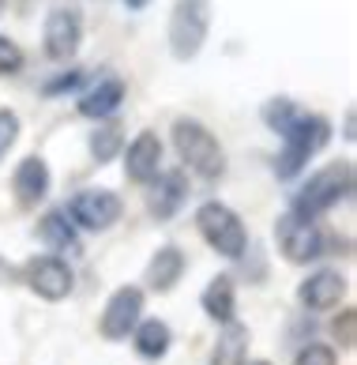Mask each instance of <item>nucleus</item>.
Returning <instances> with one entry per match:
<instances>
[{"label": "nucleus", "mask_w": 357, "mask_h": 365, "mask_svg": "<svg viewBox=\"0 0 357 365\" xmlns=\"http://www.w3.org/2000/svg\"><path fill=\"white\" fill-rule=\"evenodd\" d=\"M49 185H53V173L42 155H26L11 173V192H16L19 207H38L49 196Z\"/></svg>", "instance_id": "2eb2a0df"}, {"label": "nucleus", "mask_w": 357, "mask_h": 365, "mask_svg": "<svg viewBox=\"0 0 357 365\" xmlns=\"http://www.w3.org/2000/svg\"><path fill=\"white\" fill-rule=\"evenodd\" d=\"M19 279L26 282V290L38 294L42 302H64V297L72 294V287H76L72 267H68V260L57 256V252L31 256V260L19 267Z\"/></svg>", "instance_id": "1a4fd4ad"}, {"label": "nucleus", "mask_w": 357, "mask_h": 365, "mask_svg": "<svg viewBox=\"0 0 357 365\" xmlns=\"http://www.w3.org/2000/svg\"><path fill=\"white\" fill-rule=\"evenodd\" d=\"M125 173L132 185H150L162 173V155H166V147H162V136L158 132L143 128L140 136H135L125 151Z\"/></svg>", "instance_id": "ddd939ff"}, {"label": "nucleus", "mask_w": 357, "mask_h": 365, "mask_svg": "<svg viewBox=\"0 0 357 365\" xmlns=\"http://www.w3.org/2000/svg\"><path fill=\"white\" fill-rule=\"evenodd\" d=\"M192 192V185H188V173L177 166V170H162L155 181L147 185V215L155 222H170L181 215L185 207V200Z\"/></svg>", "instance_id": "9b49d317"}, {"label": "nucleus", "mask_w": 357, "mask_h": 365, "mask_svg": "<svg viewBox=\"0 0 357 365\" xmlns=\"http://www.w3.org/2000/svg\"><path fill=\"white\" fill-rule=\"evenodd\" d=\"M327 241H331V237L320 230V222L297 219V215H290V211H286L282 219L274 222V245H279V252H282L286 264H297V267L316 264L327 249H331Z\"/></svg>", "instance_id": "423d86ee"}, {"label": "nucleus", "mask_w": 357, "mask_h": 365, "mask_svg": "<svg viewBox=\"0 0 357 365\" xmlns=\"http://www.w3.org/2000/svg\"><path fill=\"white\" fill-rule=\"evenodd\" d=\"M301 113L305 110H301L290 94H274V98H267L264 106H259V120H264V128H271L274 136H286V132L297 125Z\"/></svg>", "instance_id": "4be33fe9"}, {"label": "nucleus", "mask_w": 357, "mask_h": 365, "mask_svg": "<svg viewBox=\"0 0 357 365\" xmlns=\"http://www.w3.org/2000/svg\"><path fill=\"white\" fill-rule=\"evenodd\" d=\"M83 79H87V72L83 68H61L57 76H49L46 83H42V94L46 98H61V94H79L83 91Z\"/></svg>", "instance_id": "5701e85b"}, {"label": "nucleus", "mask_w": 357, "mask_h": 365, "mask_svg": "<svg viewBox=\"0 0 357 365\" xmlns=\"http://www.w3.org/2000/svg\"><path fill=\"white\" fill-rule=\"evenodd\" d=\"M282 151L279 158H274V178L279 181H294L301 178V170L309 166V158L320 151V147H327V140H331V120H327L324 113H301L297 125L282 136Z\"/></svg>", "instance_id": "20e7f679"}, {"label": "nucleus", "mask_w": 357, "mask_h": 365, "mask_svg": "<svg viewBox=\"0 0 357 365\" xmlns=\"http://www.w3.org/2000/svg\"><path fill=\"white\" fill-rule=\"evenodd\" d=\"M79 46H83V16L76 8H53L42 26V49L49 61H57L68 68V61H76Z\"/></svg>", "instance_id": "9d476101"}, {"label": "nucleus", "mask_w": 357, "mask_h": 365, "mask_svg": "<svg viewBox=\"0 0 357 365\" xmlns=\"http://www.w3.org/2000/svg\"><path fill=\"white\" fill-rule=\"evenodd\" d=\"M331 328H335V339L346 350H353V343H357V309H342Z\"/></svg>", "instance_id": "bb28decb"}, {"label": "nucleus", "mask_w": 357, "mask_h": 365, "mask_svg": "<svg viewBox=\"0 0 357 365\" xmlns=\"http://www.w3.org/2000/svg\"><path fill=\"white\" fill-rule=\"evenodd\" d=\"M38 237H42V245H49V252H57V256L79 245V230L64 215V207L46 211L42 219H38Z\"/></svg>", "instance_id": "aec40b11"}, {"label": "nucleus", "mask_w": 357, "mask_h": 365, "mask_svg": "<svg viewBox=\"0 0 357 365\" xmlns=\"http://www.w3.org/2000/svg\"><path fill=\"white\" fill-rule=\"evenodd\" d=\"M143 305H147L143 287H135V282H125V287H117L113 294H109L105 309H102L98 335H102L105 343H125V339H132L135 324L143 320Z\"/></svg>", "instance_id": "6e6552de"}, {"label": "nucleus", "mask_w": 357, "mask_h": 365, "mask_svg": "<svg viewBox=\"0 0 357 365\" xmlns=\"http://www.w3.org/2000/svg\"><path fill=\"white\" fill-rule=\"evenodd\" d=\"M23 64H26V57H23L19 42H11L8 34H0V79L19 76V72H23Z\"/></svg>", "instance_id": "b1692460"}, {"label": "nucleus", "mask_w": 357, "mask_h": 365, "mask_svg": "<svg viewBox=\"0 0 357 365\" xmlns=\"http://www.w3.org/2000/svg\"><path fill=\"white\" fill-rule=\"evenodd\" d=\"M200 309H203V317L214 320L218 328L229 320H237V287H233V279L229 275H214L207 287H203L200 294Z\"/></svg>", "instance_id": "a211bd4d"}, {"label": "nucleus", "mask_w": 357, "mask_h": 365, "mask_svg": "<svg viewBox=\"0 0 357 365\" xmlns=\"http://www.w3.org/2000/svg\"><path fill=\"white\" fill-rule=\"evenodd\" d=\"M64 215L72 219L76 230H90V234H105L120 222L125 215V200H120L113 188H83L68 200Z\"/></svg>", "instance_id": "0eeeda50"}, {"label": "nucleus", "mask_w": 357, "mask_h": 365, "mask_svg": "<svg viewBox=\"0 0 357 365\" xmlns=\"http://www.w3.org/2000/svg\"><path fill=\"white\" fill-rule=\"evenodd\" d=\"M353 185H357V178H353V162L350 158L327 162V166H320L316 173H309L305 185H301L297 192L290 196V215L316 222L320 215L338 207L342 200H350L353 196Z\"/></svg>", "instance_id": "f257e3e1"}, {"label": "nucleus", "mask_w": 357, "mask_h": 365, "mask_svg": "<svg viewBox=\"0 0 357 365\" xmlns=\"http://www.w3.org/2000/svg\"><path fill=\"white\" fill-rule=\"evenodd\" d=\"M211 16H214L211 0H173L170 23H166L173 61H196L200 57V49L207 46V34H211Z\"/></svg>", "instance_id": "39448f33"}, {"label": "nucleus", "mask_w": 357, "mask_h": 365, "mask_svg": "<svg viewBox=\"0 0 357 365\" xmlns=\"http://www.w3.org/2000/svg\"><path fill=\"white\" fill-rule=\"evenodd\" d=\"M170 140H173V151L181 158L185 173H196L200 181H218L226 173V151L203 120L177 117L170 128Z\"/></svg>", "instance_id": "f03ea898"}, {"label": "nucleus", "mask_w": 357, "mask_h": 365, "mask_svg": "<svg viewBox=\"0 0 357 365\" xmlns=\"http://www.w3.org/2000/svg\"><path fill=\"white\" fill-rule=\"evenodd\" d=\"M125 79L120 76H102L98 83H90L79 91V102H76V110L79 117H87V120H109L120 106H125Z\"/></svg>", "instance_id": "4468645a"}, {"label": "nucleus", "mask_w": 357, "mask_h": 365, "mask_svg": "<svg viewBox=\"0 0 357 365\" xmlns=\"http://www.w3.org/2000/svg\"><path fill=\"white\" fill-rule=\"evenodd\" d=\"M346 297V275L338 267H320L301 279L297 287V305L305 313H327V309H338V302Z\"/></svg>", "instance_id": "f8f14e48"}, {"label": "nucleus", "mask_w": 357, "mask_h": 365, "mask_svg": "<svg viewBox=\"0 0 357 365\" xmlns=\"http://www.w3.org/2000/svg\"><path fill=\"white\" fill-rule=\"evenodd\" d=\"M4 8H8V0H0V16H4Z\"/></svg>", "instance_id": "7c9ffc66"}, {"label": "nucleus", "mask_w": 357, "mask_h": 365, "mask_svg": "<svg viewBox=\"0 0 357 365\" xmlns=\"http://www.w3.org/2000/svg\"><path fill=\"white\" fill-rule=\"evenodd\" d=\"M185 272H188L185 252L177 245H158V252L147 260L143 282H147V290H155V294H170V290H177V282L185 279Z\"/></svg>", "instance_id": "dca6fc26"}, {"label": "nucleus", "mask_w": 357, "mask_h": 365, "mask_svg": "<svg viewBox=\"0 0 357 365\" xmlns=\"http://www.w3.org/2000/svg\"><path fill=\"white\" fill-rule=\"evenodd\" d=\"M353 120H357V117H353V106H350V110H346V117H342V136H346L350 143H353V136H357V128H353Z\"/></svg>", "instance_id": "cd10ccee"}, {"label": "nucleus", "mask_w": 357, "mask_h": 365, "mask_svg": "<svg viewBox=\"0 0 357 365\" xmlns=\"http://www.w3.org/2000/svg\"><path fill=\"white\" fill-rule=\"evenodd\" d=\"M19 132H23L19 113H16V110H0V162H4L8 151L19 143Z\"/></svg>", "instance_id": "393cba45"}, {"label": "nucleus", "mask_w": 357, "mask_h": 365, "mask_svg": "<svg viewBox=\"0 0 357 365\" xmlns=\"http://www.w3.org/2000/svg\"><path fill=\"white\" fill-rule=\"evenodd\" d=\"M147 4H150V0H125V8H128V11H143Z\"/></svg>", "instance_id": "c85d7f7f"}, {"label": "nucleus", "mask_w": 357, "mask_h": 365, "mask_svg": "<svg viewBox=\"0 0 357 365\" xmlns=\"http://www.w3.org/2000/svg\"><path fill=\"white\" fill-rule=\"evenodd\" d=\"M132 346H135V354H140L143 361H162L170 354V346H173L170 324L158 320V317H143L140 324H135V331H132Z\"/></svg>", "instance_id": "6ab92c4d"}, {"label": "nucleus", "mask_w": 357, "mask_h": 365, "mask_svg": "<svg viewBox=\"0 0 357 365\" xmlns=\"http://www.w3.org/2000/svg\"><path fill=\"white\" fill-rule=\"evenodd\" d=\"M249 365H271L267 358H256V361H249Z\"/></svg>", "instance_id": "c756f323"}, {"label": "nucleus", "mask_w": 357, "mask_h": 365, "mask_svg": "<svg viewBox=\"0 0 357 365\" xmlns=\"http://www.w3.org/2000/svg\"><path fill=\"white\" fill-rule=\"evenodd\" d=\"M249 343H252L249 324L241 320L222 324L211 346V365H249Z\"/></svg>", "instance_id": "f3484780"}, {"label": "nucleus", "mask_w": 357, "mask_h": 365, "mask_svg": "<svg viewBox=\"0 0 357 365\" xmlns=\"http://www.w3.org/2000/svg\"><path fill=\"white\" fill-rule=\"evenodd\" d=\"M196 230L207 245L222 256V260H244L252 249V237H249V226L241 222V215L233 211L222 200H207L200 204L196 211Z\"/></svg>", "instance_id": "7ed1b4c3"}, {"label": "nucleus", "mask_w": 357, "mask_h": 365, "mask_svg": "<svg viewBox=\"0 0 357 365\" xmlns=\"http://www.w3.org/2000/svg\"><path fill=\"white\" fill-rule=\"evenodd\" d=\"M294 365H338V354H335V346H327V343H305L297 350Z\"/></svg>", "instance_id": "a878e982"}, {"label": "nucleus", "mask_w": 357, "mask_h": 365, "mask_svg": "<svg viewBox=\"0 0 357 365\" xmlns=\"http://www.w3.org/2000/svg\"><path fill=\"white\" fill-rule=\"evenodd\" d=\"M120 151H125V128H120V120H102V125H94L90 132V158L98 162V166H109Z\"/></svg>", "instance_id": "412c9836"}]
</instances>
